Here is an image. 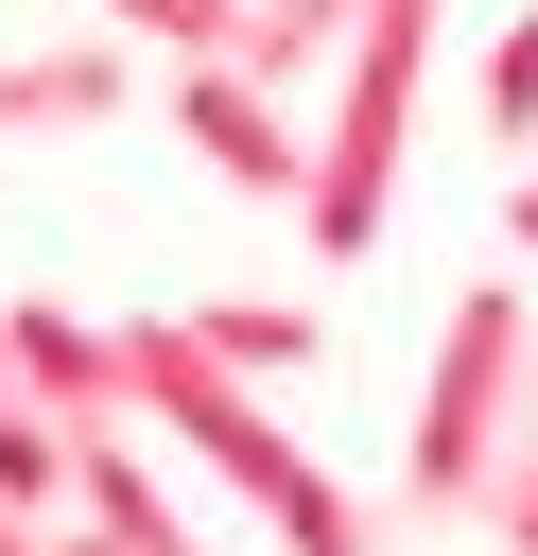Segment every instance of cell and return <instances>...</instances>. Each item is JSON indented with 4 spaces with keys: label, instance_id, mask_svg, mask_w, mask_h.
Returning <instances> with one entry per match:
<instances>
[{
    "label": "cell",
    "instance_id": "obj_1",
    "mask_svg": "<svg viewBox=\"0 0 538 556\" xmlns=\"http://www.w3.org/2000/svg\"><path fill=\"white\" fill-rule=\"evenodd\" d=\"M121 400H139V434H174L208 486H243L260 521H278V556H382V521L278 434V400H260V365H226L191 313H121Z\"/></svg>",
    "mask_w": 538,
    "mask_h": 556
},
{
    "label": "cell",
    "instance_id": "obj_2",
    "mask_svg": "<svg viewBox=\"0 0 538 556\" xmlns=\"http://www.w3.org/2000/svg\"><path fill=\"white\" fill-rule=\"evenodd\" d=\"M538 452V261L521 278H469L451 330H434V382H417V434H399V521H469L486 539V486Z\"/></svg>",
    "mask_w": 538,
    "mask_h": 556
},
{
    "label": "cell",
    "instance_id": "obj_3",
    "mask_svg": "<svg viewBox=\"0 0 538 556\" xmlns=\"http://www.w3.org/2000/svg\"><path fill=\"white\" fill-rule=\"evenodd\" d=\"M434 35H451V0H364V17H347L330 139H312V191H295V226H312L330 261H364V243L399 226V139H417V87H434Z\"/></svg>",
    "mask_w": 538,
    "mask_h": 556
},
{
    "label": "cell",
    "instance_id": "obj_4",
    "mask_svg": "<svg viewBox=\"0 0 538 556\" xmlns=\"http://www.w3.org/2000/svg\"><path fill=\"white\" fill-rule=\"evenodd\" d=\"M174 122L208 139V174H226V191H260V208H295V191H312L295 87H260V70H226V52H191V70H174Z\"/></svg>",
    "mask_w": 538,
    "mask_h": 556
},
{
    "label": "cell",
    "instance_id": "obj_5",
    "mask_svg": "<svg viewBox=\"0 0 538 556\" xmlns=\"http://www.w3.org/2000/svg\"><path fill=\"white\" fill-rule=\"evenodd\" d=\"M0 348H17V382H35V417H52V434L139 417V400H121V330H87V313H52V295H0Z\"/></svg>",
    "mask_w": 538,
    "mask_h": 556
},
{
    "label": "cell",
    "instance_id": "obj_6",
    "mask_svg": "<svg viewBox=\"0 0 538 556\" xmlns=\"http://www.w3.org/2000/svg\"><path fill=\"white\" fill-rule=\"evenodd\" d=\"M121 52H139L121 17H104V35H52V52H0V139H69V122H104V104H121Z\"/></svg>",
    "mask_w": 538,
    "mask_h": 556
},
{
    "label": "cell",
    "instance_id": "obj_7",
    "mask_svg": "<svg viewBox=\"0 0 538 556\" xmlns=\"http://www.w3.org/2000/svg\"><path fill=\"white\" fill-rule=\"evenodd\" d=\"M69 504H87V521H121L139 556H191V521H174V504H156V469H139V417H87V434H69Z\"/></svg>",
    "mask_w": 538,
    "mask_h": 556
},
{
    "label": "cell",
    "instance_id": "obj_8",
    "mask_svg": "<svg viewBox=\"0 0 538 556\" xmlns=\"http://www.w3.org/2000/svg\"><path fill=\"white\" fill-rule=\"evenodd\" d=\"M347 17H364V0H243V17H226V70L312 87V70H347Z\"/></svg>",
    "mask_w": 538,
    "mask_h": 556
},
{
    "label": "cell",
    "instance_id": "obj_9",
    "mask_svg": "<svg viewBox=\"0 0 538 556\" xmlns=\"http://www.w3.org/2000/svg\"><path fill=\"white\" fill-rule=\"evenodd\" d=\"M191 330H208V348H226V365H260V382H295V365H312V348H330V313H295V295H208V313H191Z\"/></svg>",
    "mask_w": 538,
    "mask_h": 556
},
{
    "label": "cell",
    "instance_id": "obj_10",
    "mask_svg": "<svg viewBox=\"0 0 538 556\" xmlns=\"http://www.w3.org/2000/svg\"><path fill=\"white\" fill-rule=\"evenodd\" d=\"M486 139H503V156H538V17H503V35H486Z\"/></svg>",
    "mask_w": 538,
    "mask_h": 556
},
{
    "label": "cell",
    "instance_id": "obj_11",
    "mask_svg": "<svg viewBox=\"0 0 538 556\" xmlns=\"http://www.w3.org/2000/svg\"><path fill=\"white\" fill-rule=\"evenodd\" d=\"M486 539H503V556H538V452H521V469L486 486Z\"/></svg>",
    "mask_w": 538,
    "mask_h": 556
},
{
    "label": "cell",
    "instance_id": "obj_12",
    "mask_svg": "<svg viewBox=\"0 0 538 556\" xmlns=\"http://www.w3.org/2000/svg\"><path fill=\"white\" fill-rule=\"evenodd\" d=\"M35 539H52V556H139V539H121V521H87V504H69V521H35Z\"/></svg>",
    "mask_w": 538,
    "mask_h": 556
},
{
    "label": "cell",
    "instance_id": "obj_13",
    "mask_svg": "<svg viewBox=\"0 0 538 556\" xmlns=\"http://www.w3.org/2000/svg\"><path fill=\"white\" fill-rule=\"evenodd\" d=\"M503 243H521V261H538V174H503Z\"/></svg>",
    "mask_w": 538,
    "mask_h": 556
},
{
    "label": "cell",
    "instance_id": "obj_14",
    "mask_svg": "<svg viewBox=\"0 0 538 556\" xmlns=\"http://www.w3.org/2000/svg\"><path fill=\"white\" fill-rule=\"evenodd\" d=\"M0 556H52V539H35V521H17V504H0Z\"/></svg>",
    "mask_w": 538,
    "mask_h": 556
},
{
    "label": "cell",
    "instance_id": "obj_15",
    "mask_svg": "<svg viewBox=\"0 0 538 556\" xmlns=\"http://www.w3.org/2000/svg\"><path fill=\"white\" fill-rule=\"evenodd\" d=\"M191 556H208V539H191Z\"/></svg>",
    "mask_w": 538,
    "mask_h": 556
}]
</instances>
